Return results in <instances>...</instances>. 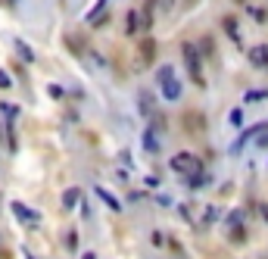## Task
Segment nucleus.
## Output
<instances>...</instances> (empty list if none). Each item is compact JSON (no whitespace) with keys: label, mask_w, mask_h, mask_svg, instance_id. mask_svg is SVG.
Masks as SVG:
<instances>
[{"label":"nucleus","mask_w":268,"mask_h":259,"mask_svg":"<svg viewBox=\"0 0 268 259\" xmlns=\"http://www.w3.org/2000/svg\"><path fill=\"white\" fill-rule=\"evenodd\" d=\"M153 10H156V0H147V16H143V25H153Z\"/></svg>","instance_id":"16"},{"label":"nucleus","mask_w":268,"mask_h":259,"mask_svg":"<svg viewBox=\"0 0 268 259\" xmlns=\"http://www.w3.org/2000/svg\"><path fill=\"white\" fill-rule=\"evenodd\" d=\"M228 122H231L234 128H240L243 125V113H240V109H231V113H228Z\"/></svg>","instance_id":"15"},{"label":"nucleus","mask_w":268,"mask_h":259,"mask_svg":"<svg viewBox=\"0 0 268 259\" xmlns=\"http://www.w3.org/2000/svg\"><path fill=\"white\" fill-rule=\"evenodd\" d=\"M0 88H10V75H7V72H0Z\"/></svg>","instance_id":"23"},{"label":"nucleus","mask_w":268,"mask_h":259,"mask_svg":"<svg viewBox=\"0 0 268 259\" xmlns=\"http://www.w3.org/2000/svg\"><path fill=\"white\" fill-rule=\"evenodd\" d=\"M156 78H159V91H162L166 100H178V97H181V85H178V78H175V69H172V66H159Z\"/></svg>","instance_id":"1"},{"label":"nucleus","mask_w":268,"mask_h":259,"mask_svg":"<svg viewBox=\"0 0 268 259\" xmlns=\"http://www.w3.org/2000/svg\"><path fill=\"white\" fill-rule=\"evenodd\" d=\"M250 59H253L256 66H268V47H256V50H250Z\"/></svg>","instance_id":"9"},{"label":"nucleus","mask_w":268,"mask_h":259,"mask_svg":"<svg viewBox=\"0 0 268 259\" xmlns=\"http://www.w3.org/2000/svg\"><path fill=\"white\" fill-rule=\"evenodd\" d=\"M224 31H228V34H231V38H234V44H240V31H237V22H234L231 16L224 19Z\"/></svg>","instance_id":"12"},{"label":"nucleus","mask_w":268,"mask_h":259,"mask_svg":"<svg viewBox=\"0 0 268 259\" xmlns=\"http://www.w3.org/2000/svg\"><path fill=\"white\" fill-rule=\"evenodd\" d=\"M78 200H81V191H78V188H69L66 197H63V206H75Z\"/></svg>","instance_id":"11"},{"label":"nucleus","mask_w":268,"mask_h":259,"mask_svg":"<svg viewBox=\"0 0 268 259\" xmlns=\"http://www.w3.org/2000/svg\"><path fill=\"white\" fill-rule=\"evenodd\" d=\"M181 53H184V63H187V72H190V78H194L197 85H203V66H200V53H197V47L194 44H184L181 47Z\"/></svg>","instance_id":"2"},{"label":"nucleus","mask_w":268,"mask_h":259,"mask_svg":"<svg viewBox=\"0 0 268 259\" xmlns=\"http://www.w3.org/2000/svg\"><path fill=\"white\" fill-rule=\"evenodd\" d=\"M66 247H69V250H75V247H78V234H75V231H69V241H66Z\"/></svg>","instance_id":"20"},{"label":"nucleus","mask_w":268,"mask_h":259,"mask_svg":"<svg viewBox=\"0 0 268 259\" xmlns=\"http://www.w3.org/2000/svg\"><path fill=\"white\" fill-rule=\"evenodd\" d=\"M240 215H243V212H231V215H228V225H231V228H240V225H243Z\"/></svg>","instance_id":"18"},{"label":"nucleus","mask_w":268,"mask_h":259,"mask_svg":"<svg viewBox=\"0 0 268 259\" xmlns=\"http://www.w3.org/2000/svg\"><path fill=\"white\" fill-rule=\"evenodd\" d=\"M140 53H143L147 63H153V53H156V44H153V38H147V41L140 44Z\"/></svg>","instance_id":"13"},{"label":"nucleus","mask_w":268,"mask_h":259,"mask_svg":"<svg viewBox=\"0 0 268 259\" xmlns=\"http://www.w3.org/2000/svg\"><path fill=\"white\" fill-rule=\"evenodd\" d=\"M237 4H243V0H237Z\"/></svg>","instance_id":"28"},{"label":"nucleus","mask_w":268,"mask_h":259,"mask_svg":"<svg viewBox=\"0 0 268 259\" xmlns=\"http://www.w3.org/2000/svg\"><path fill=\"white\" fill-rule=\"evenodd\" d=\"M172 169L181 172V175H197L203 166H200V160H197L194 153H175V156H172Z\"/></svg>","instance_id":"3"},{"label":"nucleus","mask_w":268,"mask_h":259,"mask_svg":"<svg viewBox=\"0 0 268 259\" xmlns=\"http://www.w3.org/2000/svg\"><path fill=\"white\" fill-rule=\"evenodd\" d=\"M106 10H109V0H97V7L88 13V22H91V25H103V19H106Z\"/></svg>","instance_id":"5"},{"label":"nucleus","mask_w":268,"mask_h":259,"mask_svg":"<svg viewBox=\"0 0 268 259\" xmlns=\"http://www.w3.org/2000/svg\"><path fill=\"white\" fill-rule=\"evenodd\" d=\"M47 91H50V97H63V88H59V85H50Z\"/></svg>","instance_id":"22"},{"label":"nucleus","mask_w":268,"mask_h":259,"mask_svg":"<svg viewBox=\"0 0 268 259\" xmlns=\"http://www.w3.org/2000/svg\"><path fill=\"white\" fill-rule=\"evenodd\" d=\"M28 259H34V256H31V253H28Z\"/></svg>","instance_id":"27"},{"label":"nucleus","mask_w":268,"mask_h":259,"mask_svg":"<svg viewBox=\"0 0 268 259\" xmlns=\"http://www.w3.org/2000/svg\"><path fill=\"white\" fill-rule=\"evenodd\" d=\"M140 113L153 116V97H150V91H140Z\"/></svg>","instance_id":"10"},{"label":"nucleus","mask_w":268,"mask_h":259,"mask_svg":"<svg viewBox=\"0 0 268 259\" xmlns=\"http://www.w3.org/2000/svg\"><path fill=\"white\" fill-rule=\"evenodd\" d=\"M85 259H97V256H94V253H85Z\"/></svg>","instance_id":"26"},{"label":"nucleus","mask_w":268,"mask_h":259,"mask_svg":"<svg viewBox=\"0 0 268 259\" xmlns=\"http://www.w3.org/2000/svg\"><path fill=\"white\" fill-rule=\"evenodd\" d=\"M250 16H253L256 22H265V10H250Z\"/></svg>","instance_id":"21"},{"label":"nucleus","mask_w":268,"mask_h":259,"mask_svg":"<svg viewBox=\"0 0 268 259\" xmlns=\"http://www.w3.org/2000/svg\"><path fill=\"white\" fill-rule=\"evenodd\" d=\"M268 97V91H246V100L250 103H256V100H265Z\"/></svg>","instance_id":"19"},{"label":"nucleus","mask_w":268,"mask_h":259,"mask_svg":"<svg viewBox=\"0 0 268 259\" xmlns=\"http://www.w3.org/2000/svg\"><path fill=\"white\" fill-rule=\"evenodd\" d=\"M13 44H16V53H19V56H22L25 63H34V50H31V47H28L25 41H13Z\"/></svg>","instance_id":"8"},{"label":"nucleus","mask_w":268,"mask_h":259,"mask_svg":"<svg viewBox=\"0 0 268 259\" xmlns=\"http://www.w3.org/2000/svg\"><path fill=\"white\" fill-rule=\"evenodd\" d=\"M94 191H97V197H100V200H103V203H106V206H109L112 212H119V209H122V203H119L116 197H112V194H109L106 188H94Z\"/></svg>","instance_id":"6"},{"label":"nucleus","mask_w":268,"mask_h":259,"mask_svg":"<svg viewBox=\"0 0 268 259\" xmlns=\"http://www.w3.org/2000/svg\"><path fill=\"white\" fill-rule=\"evenodd\" d=\"M137 16H140V13H134V10L128 13V31H131V34H134V31H137V25H140V19H137Z\"/></svg>","instance_id":"17"},{"label":"nucleus","mask_w":268,"mask_h":259,"mask_svg":"<svg viewBox=\"0 0 268 259\" xmlns=\"http://www.w3.org/2000/svg\"><path fill=\"white\" fill-rule=\"evenodd\" d=\"M0 113H4V116L13 122V119H16V113H19V106H13V103H0Z\"/></svg>","instance_id":"14"},{"label":"nucleus","mask_w":268,"mask_h":259,"mask_svg":"<svg viewBox=\"0 0 268 259\" xmlns=\"http://www.w3.org/2000/svg\"><path fill=\"white\" fill-rule=\"evenodd\" d=\"M259 212H262V218L268 222V203H259Z\"/></svg>","instance_id":"25"},{"label":"nucleus","mask_w":268,"mask_h":259,"mask_svg":"<svg viewBox=\"0 0 268 259\" xmlns=\"http://www.w3.org/2000/svg\"><path fill=\"white\" fill-rule=\"evenodd\" d=\"M13 212L19 215V222H25V225H37V222H41V215H37L34 209H28L25 203H13Z\"/></svg>","instance_id":"4"},{"label":"nucleus","mask_w":268,"mask_h":259,"mask_svg":"<svg viewBox=\"0 0 268 259\" xmlns=\"http://www.w3.org/2000/svg\"><path fill=\"white\" fill-rule=\"evenodd\" d=\"M215 218H218V212H215V209L209 206V209H206V222H215Z\"/></svg>","instance_id":"24"},{"label":"nucleus","mask_w":268,"mask_h":259,"mask_svg":"<svg viewBox=\"0 0 268 259\" xmlns=\"http://www.w3.org/2000/svg\"><path fill=\"white\" fill-rule=\"evenodd\" d=\"M143 147H147L150 153H156V150H159V141H156V128H153V125H150V128L143 131Z\"/></svg>","instance_id":"7"}]
</instances>
